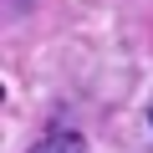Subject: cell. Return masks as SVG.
<instances>
[{
  "mask_svg": "<svg viewBox=\"0 0 153 153\" xmlns=\"http://www.w3.org/2000/svg\"><path fill=\"white\" fill-rule=\"evenodd\" d=\"M31 153H87V138L76 133V128H51Z\"/></svg>",
  "mask_w": 153,
  "mask_h": 153,
  "instance_id": "cell-1",
  "label": "cell"
},
{
  "mask_svg": "<svg viewBox=\"0 0 153 153\" xmlns=\"http://www.w3.org/2000/svg\"><path fill=\"white\" fill-rule=\"evenodd\" d=\"M148 123H153V107H148Z\"/></svg>",
  "mask_w": 153,
  "mask_h": 153,
  "instance_id": "cell-2",
  "label": "cell"
}]
</instances>
